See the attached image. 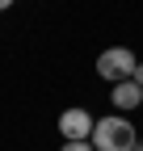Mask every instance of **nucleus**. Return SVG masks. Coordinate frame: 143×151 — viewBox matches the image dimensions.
Segmentation results:
<instances>
[{"instance_id": "obj_1", "label": "nucleus", "mask_w": 143, "mask_h": 151, "mask_svg": "<svg viewBox=\"0 0 143 151\" xmlns=\"http://www.w3.org/2000/svg\"><path fill=\"white\" fill-rule=\"evenodd\" d=\"M93 147L97 151H135L139 147V134H135V126L122 118V113H110V118H97Z\"/></svg>"}, {"instance_id": "obj_2", "label": "nucleus", "mask_w": 143, "mask_h": 151, "mask_svg": "<svg viewBox=\"0 0 143 151\" xmlns=\"http://www.w3.org/2000/svg\"><path fill=\"white\" fill-rule=\"evenodd\" d=\"M135 67H139V59H135V50H126V46H110V50H101V59H97V76L110 80V84L135 80Z\"/></svg>"}, {"instance_id": "obj_3", "label": "nucleus", "mask_w": 143, "mask_h": 151, "mask_svg": "<svg viewBox=\"0 0 143 151\" xmlns=\"http://www.w3.org/2000/svg\"><path fill=\"white\" fill-rule=\"evenodd\" d=\"M97 118H88V109H63L59 113V134L67 143H93Z\"/></svg>"}, {"instance_id": "obj_4", "label": "nucleus", "mask_w": 143, "mask_h": 151, "mask_svg": "<svg viewBox=\"0 0 143 151\" xmlns=\"http://www.w3.org/2000/svg\"><path fill=\"white\" fill-rule=\"evenodd\" d=\"M110 101H114V109H122V113H126V109H139V105H143V88H139L135 80L114 84V88H110Z\"/></svg>"}, {"instance_id": "obj_5", "label": "nucleus", "mask_w": 143, "mask_h": 151, "mask_svg": "<svg viewBox=\"0 0 143 151\" xmlns=\"http://www.w3.org/2000/svg\"><path fill=\"white\" fill-rule=\"evenodd\" d=\"M63 151H97L93 143H63Z\"/></svg>"}, {"instance_id": "obj_6", "label": "nucleus", "mask_w": 143, "mask_h": 151, "mask_svg": "<svg viewBox=\"0 0 143 151\" xmlns=\"http://www.w3.org/2000/svg\"><path fill=\"white\" fill-rule=\"evenodd\" d=\"M135 84H139V88H143V63H139V67H135Z\"/></svg>"}, {"instance_id": "obj_7", "label": "nucleus", "mask_w": 143, "mask_h": 151, "mask_svg": "<svg viewBox=\"0 0 143 151\" xmlns=\"http://www.w3.org/2000/svg\"><path fill=\"white\" fill-rule=\"evenodd\" d=\"M135 151H143V143H139V147H135Z\"/></svg>"}]
</instances>
